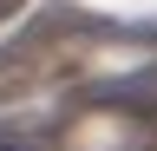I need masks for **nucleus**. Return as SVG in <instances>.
Segmentation results:
<instances>
[{
	"instance_id": "1",
	"label": "nucleus",
	"mask_w": 157,
	"mask_h": 151,
	"mask_svg": "<svg viewBox=\"0 0 157 151\" xmlns=\"http://www.w3.org/2000/svg\"><path fill=\"white\" fill-rule=\"evenodd\" d=\"M66 33H111V26L92 20V13H78V7H46V13H33V20H26V33H20L0 59H26V53H39V46L66 40Z\"/></svg>"
},
{
	"instance_id": "2",
	"label": "nucleus",
	"mask_w": 157,
	"mask_h": 151,
	"mask_svg": "<svg viewBox=\"0 0 157 151\" xmlns=\"http://www.w3.org/2000/svg\"><path fill=\"white\" fill-rule=\"evenodd\" d=\"M85 105H111V112H131V118L157 125V92H137V85H92Z\"/></svg>"
},
{
	"instance_id": "3",
	"label": "nucleus",
	"mask_w": 157,
	"mask_h": 151,
	"mask_svg": "<svg viewBox=\"0 0 157 151\" xmlns=\"http://www.w3.org/2000/svg\"><path fill=\"white\" fill-rule=\"evenodd\" d=\"M20 7H26V0H0V20H13V13H20Z\"/></svg>"
}]
</instances>
